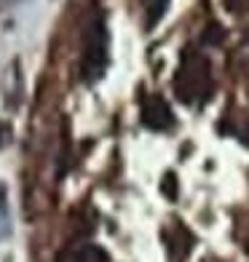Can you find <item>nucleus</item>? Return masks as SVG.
<instances>
[{
	"label": "nucleus",
	"mask_w": 249,
	"mask_h": 262,
	"mask_svg": "<svg viewBox=\"0 0 249 262\" xmlns=\"http://www.w3.org/2000/svg\"><path fill=\"white\" fill-rule=\"evenodd\" d=\"M105 62H108V32H105L102 19H97L86 30V49H83V75L89 83L102 78Z\"/></svg>",
	"instance_id": "1"
},
{
	"label": "nucleus",
	"mask_w": 249,
	"mask_h": 262,
	"mask_svg": "<svg viewBox=\"0 0 249 262\" xmlns=\"http://www.w3.org/2000/svg\"><path fill=\"white\" fill-rule=\"evenodd\" d=\"M163 6H166V0H148V11H150V14H148V27H153L161 19Z\"/></svg>",
	"instance_id": "2"
},
{
	"label": "nucleus",
	"mask_w": 249,
	"mask_h": 262,
	"mask_svg": "<svg viewBox=\"0 0 249 262\" xmlns=\"http://www.w3.org/2000/svg\"><path fill=\"white\" fill-rule=\"evenodd\" d=\"M225 3H228V6H231V8H233V11H236V6H239V0H225ZM244 3H246V6H249V0H244Z\"/></svg>",
	"instance_id": "3"
}]
</instances>
